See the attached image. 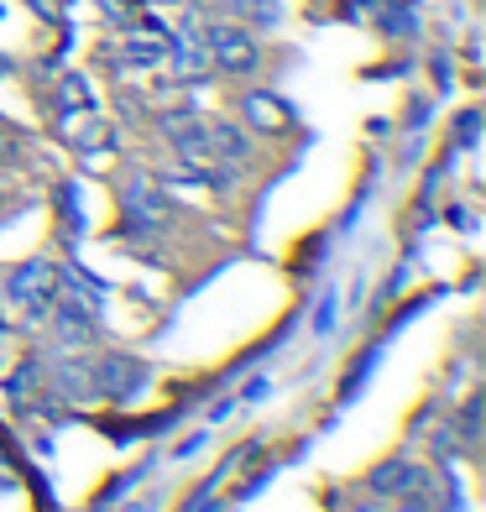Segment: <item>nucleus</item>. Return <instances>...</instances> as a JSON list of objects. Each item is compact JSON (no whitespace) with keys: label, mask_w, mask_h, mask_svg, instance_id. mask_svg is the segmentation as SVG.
I'll list each match as a JSON object with an SVG mask.
<instances>
[{"label":"nucleus","mask_w":486,"mask_h":512,"mask_svg":"<svg viewBox=\"0 0 486 512\" xmlns=\"http://www.w3.org/2000/svg\"><path fill=\"white\" fill-rule=\"evenodd\" d=\"M204 48H210V63L225 68V74H251V68L262 63L257 37L246 27H236V21H215V27L204 32Z\"/></svg>","instance_id":"nucleus-1"},{"label":"nucleus","mask_w":486,"mask_h":512,"mask_svg":"<svg viewBox=\"0 0 486 512\" xmlns=\"http://www.w3.org/2000/svg\"><path fill=\"white\" fill-rule=\"evenodd\" d=\"M53 277H58V272H53L48 262L16 267V272H11V298H16V304H27L32 319H42V314H48V304H53V293H58Z\"/></svg>","instance_id":"nucleus-2"},{"label":"nucleus","mask_w":486,"mask_h":512,"mask_svg":"<svg viewBox=\"0 0 486 512\" xmlns=\"http://www.w3.org/2000/svg\"><path fill=\"white\" fill-rule=\"evenodd\" d=\"M173 63V79H204V68H210V48H204V32H194V21L183 27L173 42H168V53H162Z\"/></svg>","instance_id":"nucleus-3"},{"label":"nucleus","mask_w":486,"mask_h":512,"mask_svg":"<svg viewBox=\"0 0 486 512\" xmlns=\"http://www.w3.org/2000/svg\"><path fill=\"white\" fill-rule=\"evenodd\" d=\"M419 486H424V476L413 471V465H403V460H387V465H377V471L366 476V492H377V497H392V492L413 497Z\"/></svg>","instance_id":"nucleus-4"},{"label":"nucleus","mask_w":486,"mask_h":512,"mask_svg":"<svg viewBox=\"0 0 486 512\" xmlns=\"http://www.w3.org/2000/svg\"><path fill=\"white\" fill-rule=\"evenodd\" d=\"M241 115H246L257 131H283V126H288V105L277 100V95H262V89L241 100Z\"/></svg>","instance_id":"nucleus-5"},{"label":"nucleus","mask_w":486,"mask_h":512,"mask_svg":"<svg viewBox=\"0 0 486 512\" xmlns=\"http://www.w3.org/2000/svg\"><path fill=\"white\" fill-rule=\"evenodd\" d=\"M136 377H142V371H136L131 361H105L100 377H95V387H100V392H131Z\"/></svg>","instance_id":"nucleus-6"},{"label":"nucleus","mask_w":486,"mask_h":512,"mask_svg":"<svg viewBox=\"0 0 486 512\" xmlns=\"http://www.w3.org/2000/svg\"><path fill=\"white\" fill-rule=\"evenodd\" d=\"M230 11L262 21V27H277V21H283V6H277V0H230Z\"/></svg>","instance_id":"nucleus-7"},{"label":"nucleus","mask_w":486,"mask_h":512,"mask_svg":"<svg viewBox=\"0 0 486 512\" xmlns=\"http://www.w3.org/2000/svg\"><path fill=\"white\" fill-rule=\"evenodd\" d=\"M58 330H63V340H84V335H89V319H84L79 309H63V314H58Z\"/></svg>","instance_id":"nucleus-8"},{"label":"nucleus","mask_w":486,"mask_h":512,"mask_svg":"<svg viewBox=\"0 0 486 512\" xmlns=\"http://www.w3.org/2000/svg\"><path fill=\"white\" fill-rule=\"evenodd\" d=\"M330 319H335V298H324V309L314 314V330H319V335H330V330H335Z\"/></svg>","instance_id":"nucleus-9"},{"label":"nucleus","mask_w":486,"mask_h":512,"mask_svg":"<svg viewBox=\"0 0 486 512\" xmlns=\"http://www.w3.org/2000/svg\"><path fill=\"white\" fill-rule=\"evenodd\" d=\"M403 512H419V502H408V507H403Z\"/></svg>","instance_id":"nucleus-10"},{"label":"nucleus","mask_w":486,"mask_h":512,"mask_svg":"<svg viewBox=\"0 0 486 512\" xmlns=\"http://www.w3.org/2000/svg\"><path fill=\"white\" fill-rule=\"evenodd\" d=\"M356 512H382V507H356Z\"/></svg>","instance_id":"nucleus-11"},{"label":"nucleus","mask_w":486,"mask_h":512,"mask_svg":"<svg viewBox=\"0 0 486 512\" xmlns=\"http://www.w3.org/2000/svg\"><path fill=\"white\" fill-rule=\"evenodd\" d=\"M0 152H6V136H0Z\"/></svg>","instance_id":"nucleus-12"},{"label":"nucleus","mask_w":486,"mask_h":512,"mask_svg":"<svg viewBox=\"0 0 486 512\" xmlns=\"http://www.w3.org/2000/svg\"><path fill=\"white\" fill-rule=\"evenodd\" d=\"M131 512H147V507H131Z\"/></svg>","instance_id":"nucleus-13"}]
</instances>
